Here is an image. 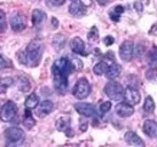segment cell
I'll return each mask as SVG.
<instances>
[{
    "instance_id": "cell-6",
    "label": "cell",
    "mask_w": 157,
    "mask_h": 147,
    "mask_svg": "<svg viewBox=\"0 0 157 147\" xmlns=\"http://www.w3.org/2000/svg\"><path fill=\"white\" fill-rule=\"evenodd\" d=\"M17 114V106L13 101H6L0 108V120L4 123L11 122Z\"/></svg>"
},
{
    "instance_id": "cell-31",
    "label": "cell",
    "mask_w": 157,
    "mask_h": 147,
    "mask_svg": "<svg viewBox=\"0 0 157 147\" xmlns=\"http://www.w3.org/2000/svg\"><path fill=\"white\" fill-rule=\"evenodd\" d=\"M9 67H12V63L6 60L4 56L0 55V70H4V68H9Z\"/></svg>"
},
{
    "instance_id": "cell-35",
    "label": "cell",
    "mask_w": 157,
    "mask_h": 147,
    "mask_svg": "<svg viewBox=\"0 0 157 147\" xmlns=\"http://www.w3.org/2000/svg\"><path fill=\"white\" fill-rule=\"evenodd\" d=\"M134 9H135V11L136 12H143V4H141V1H135L134 2Z\"/></svg>"
},
{
    "instance_id": "cell-22",
    "label": "cell",
    "mask_w": 157,
    "mask_h": 147,
    "mask_svg": "<svg viewBox=\"0 0 157 147\" xmlns=\"http://www.w3.org/2000/svg\"><path fill=\"white\" fill-rule=\"evenodd\" d=\"M39 105V97H38V95L37 94H31L27 99H26V101H25V106H26V108H37V106Z\"/></svg>"
},
{
    "instance_id": "cell-33",
    "label": "cell",
    "mask_w": 157,
    "mask_h": 147,
    "mask_svg": "<svg viewBox=\"0 0 157 147\" xmlns=\"http://www.w3.org/2000/svg\"><path fill=\"white\" fill-rule=\"evenodd\" d=\"M110 18H111L113 22H118L119 18H121V15H118L117 12H115L113 10H111V11H110Z\"/></svg>"
},
{
    "instance_id": "cell-43",
    "label": "cell",
    "mask_w": 157,
    "mask_h": 147,
    "mask_svg": "<svg viewBox=\"0 0 157 147\" xmlns=\"http://www.w3.org/2000/svg\"><path fill=\"white\" fill-rule=\"evenodd\" d=\"M86 128H88V123H82V125H80V130H82V131H85Z\"/></svg>"
},
{
    "instance_id": "cell-10",
    "label": "cell",
    "mask_w": 157,
    "mask_h": 147,
    "mask_svg": "<svg viewBox=\"0 0 157 147\" xmlns=\"http://www.w3.org/2000/svg\"><path fill=\"white\" fill-rule=\"evenodd\" d=\"M123 99L125 100V102H128L129 105L134 106V105H138V104L140 102L141 96H140V92H139L135 88H133V86H127V88L124 89V97H123Z\"/></svg>"
},
{
    "instance_id": "cell-42",
    "label": "cell",
    "mask_w": 157,
    "mask_h": 147,
    "mask_svg": "<svg viewBox=\"0 0 157 147\" xmlns=\"http://www.w3.org/2000/svg\"><path fill=\"white\" fill-rule=\"evenodd\" d=\"M98 2H99V5L105 6V5H107V4L110 2V0H98Z\"/></svg>"
},
{
    "instance_id": "cell-12",
    "label": "cell",
    "mask_w": 157,
    "mask_h": 147,
    "mask_svg": "<svg viewBox=\"0 0 157 147\" xmlns=\"http://www.w3.org/2000/svg\"><path fill=\"white\" fill-rule=\"evenodd\" d=\"M143 131L145 135H147L149 138L154 139L157 136V122L152 119H147L144 122L143 124Z\"/></svg>"
},
{
    "instance_id": "cell-17",
    "label": "cell",
    "mask_w": 157,
    "mask_h": 147,
    "mask_svg": "<svg viewBox=\"0 0 157 147\" xmlns=\"http://www.w3.org/2000/svg\"><path fill=\"white\" fill-rule=\"evenodd\" d=\"M46 20V13L43 11V10H39V9H36L33 10L32 12V23L33 26L38 27V26H41Z\"/></svg>"
},
{
    "instance_id": "cell-20",
    "label": "cell",
    "mask_w": 157,
    "mask_h": 147,
    "mask_svg": "<svg viewBox=\"0 0 157 147\" xmlns=\"http://www.w3.org/2000/svg\"><path fill=\"white\" fill-rule=\"evenodd\" d=\"M22 124L27 128V129H32L34 125H36V120L32 115V112H31V108H26L25 111V118L22 120Z\"/></svg>"
},
{
    "instance_id": "cell-3",
    "label": "cell",
    "mask_w": 157,
    "mask_h": 147,
    "mask_svg": "<svg viewBox=\"0 0 157 147\" xmlns=\"http://www.w3.org/2000/svg\"><path fill=\"white\" fill-rule=\"evenodd\" d=\"M104 92H105L106 96H109V99H111L113 101H121L124 97V89H123V86L119 83L113 81V80L109 81L105 85Z\"/></svg>"
},
{
    "instance_id": "cell-8",
    "label": "cell",
    "mask_w": 157,
    "mask_h": 147,
    "mask_svg": "<svg viewBox=\"0 0 157 147\" xmlns=\"http://www.w3.org/2000/svg\"><path fill=\"white\" fill-rule=\"evenodd\" d=\"M10 24H11V29L13 32H22L27 27V18L23 13L16 12L15 15L11 16Z\"/></svg>"
},
{
    "instance_id": "cell-28",
    "label": "cell",
    "mask_w": 157,
    "mask_h": 147,
    "mask_svg": "<svg viewBox=\"0 0 157 147\" xmlns=\"http://www.w3.org/2000/svg\"><path fill=\"white\" fill-rule=\"evenodd\" d=\"M7 28V21H6V15L2 10H0V33H4Z\"/></svg>"
},
{
    "instance_id": "cell-18",
    "label": "cell",
    "mask_w": 157,
    "mask_h": 147,
    "mask_svg": "<svg viewBox=\"0 0 157 147\" xmlns=\"http://www.w3.org/2000/svg\"><path fill=\"white\" fill-rule=\"evenodd\" d=\"M55 126H56V129H57L59 131H63V133H65V131L71 126V118H70L68 115H62V117H60V118L56 120Z\"/></svg>"
},
{
    "instance_id": "cell-9",
    "label": "cell",
    "mask_w": 157,
    "mask_h": 147,
    "mask_svg": "<svg viewBox=\"0 0 157 147\" xmlns=\"http://www.w3.org/2000/svg\"><path fill=\"white\" fill-rule=\"evenodd\" d=\"M75 108L78 112L80 115L86 117V118H93V117H98V110L95 108V106L90 105V104H85V102H78L75 105Z\"/></svg>"
},
{
    "instance_id": "cell-34",
    "label": "cell",
    "mask_w": 157,
    "mask_h": 147,
    "mask_svg": "<svg viewBox=\"0 0 157 147\" xmlns=\"http://www.w3.org/2000/svg\"><path fill=\"white\" fill-rule=\"evenodd\" d=\"M113 43H115V39H113V37H111V36H107V37L104 38V44H105L106 46H111Z\"/></svg>"
},
{
    "instance_id": "cell-23",
    "label": "cell",
    "mask_w": 157,
    "mask_h": 147,
    "mask_svg": "<svg viewBox=\"0 0 157 147\" xmlns=\"http://www.w3.org/2000/svg\"><path fill=\"white\" fill-rule=\"evenodd\" d=\"M147 63L150 67H157V46H154L149 52H147Z\"/></svg>"
},
{
    "instance_id": "cell-44",
    "label": "cell",
    "mask_w": 157,
    "mask_h": 147,
    "mask_svg": "<svg viewBox=\"0 0 157 147\" xmlns=\"http://www.w3.org/2000/svg\"><path fill=\"white\" fill-rule=\"evenodd\" d=\"M72 1H78V0H72Z\"/></svg>"
},
{
    "instance_id": "cell-16",
    "label": "cell",
    "mask_w": 157,
    "mask_h": 147,
    "mask_svg": "<svg viewBox=\"0 0 157 147\" xmlns=\"http://www.w3.org/2000/svg\"><path fill=\"white\" fill-rule=\"evenodd\" d=\"M68 11L72 16H76V17H82L86 13V10H85V6L82 5L78 1H72V4L70 5L68 7Z\"/></svg>"
},
{
    "instance_id": "cell-25",
    "label": "cell",
    "mask_w": 157,
    "mask_h": 147,
    "mask_svg": "<svg viewBox=\"0 0 157 147\" xmlns=\"http://www.w3.org/2000/svg\"><path fill=\"white\" fill-rule=\"evenodd\" d=\"M107 67H109V65L105 61H100L99 63H96L94 66L93 71H94V73L96 74V75H102V74H105V72L107 71Z\"/></svg>"
},
{
    "instance_id": "cell-19",
    "label": "cell",
    "mask_w": 157,
    "mask_h": 147,
    "mask_svg": "<svg viewBox=\"0 0 157 147\" xmlns=\"http://www.w3.org/2000/svg\"><path fill=\"white\" fill-rule=\"evenodd\" d=\"M122 72V67L121 65H117V63H112L111 66L107 67V71L105 72V75L107 79H116L118 75Z\"/></svg>"
},
{
    "instance_id": "cell-4",
    "label": "cell",
    "mask_w": 157,
    "mask_h": 147,
    "mask_svg": "<svg viewBox=\"0 0 157 147\" xmlns=\"http://www.w3.org/2000/svg\"><path fill=\"white\" fill-rule=\"evenodd\" d=\"M90 91H91V86H90V83L88 81V79L80 78V79L77 80V83H76V85H75V88L72 90V94H73V96L76 99L83 100V99L89 96Z\"/></svg>"
},
{
    "instance_id": "cell-7",
    "label": "cell",
    "mask_w": 157,
    "mask_h": 147,
    "mask_svg": "<svg viewBox=\"0 0 157 147\" xmlns=\"http://www.w3.org/2000/svg\"><path fill=\"white\" fill-rule=\"evenodd\" d=\"M119 57L124 62H129L134 57V44L132 40H125L119 46Z\"/></svg>"
},
{
    "instance_id": "cell-39",
    "label": "cell",
    "mask_w": 157,
    "mask_h": 147,
    "mask_svg": "<svg viewBox=\"0 0 157 147\" xmlns=\"http://www.w3.org/2000/svg\"><path fill=\"white\" fill-rule=\"evenodd\" d=\"M79 2L86 7V6H90L93 4V0H79Z\"/></svg>"
},
{
    "instance_id": "cell-24",
    "label": "cell",
    "mask_w": 157,
    "mask_h": 147,
    "mask_svg": "<svg viewBox=\"0 0 157 147\" xmlns=\"http://www.w3.org/2000/svg\"><path fill=\"white\" fill-rule=\"evenodd\" d=\"M31 81L25 78V77H20L18 78V89L22 91V92H28L31 90Z\"/></svg>"
},
{
    "instance_id": "cell-37",
    "label": "cell",
    "mask_w": 157,
    "mask_h": 147,
    "mask_svg": "<svg viewBox=\"0 0 157 147\" xmlns=\"http://www.w3.org/2000/svg\"><path fill=\"white\" fill-rule=\"evenodd\" d=\"M49 1H50V4L54 5V6H61V5L65 4L66 0H49Z\"/></svg>"
},
{
    "instance_id": "cell-14",
    "label": "cell",
    "mask_w": 157,
    "mask_h": 147,
    "mask_svg": "<svg viewBox=\"0 0 157 147\" xmlns=\"http://www.w3.org/2000/svg\"><path fill=\"white\" fill-rule=\"evenodd\" d=\"M52 110H54V104L50 100H45L37 106V115L40 118H44L48 114H50Z\"/></svg>"
},
{
    "instance_id": "cell-13",
    "label": "cell",
    "mask_w": 157,
    "mask_h": 147,
    "mask_svg": "<svg viewBox=\"0 0 157 147\" xmlns=\"http://www.w3.org/2000/svg\"><path fill=\"white\" fill-rule=\"evenodd\" d=\"M70 45H71V50H72L75 54H77V55H83V56H86V55H88V54L85 52V44H84V41L79 37L73 38V39L71 40Z\"/></svg>"
},
{
    "instance_id": "cell-32",
    "label": "cell",
    "mask_w": 157,
    "mask_h": 147,
    "mask_svg": "<svg viewBox=\"0 0 157 147\" xmlns=\"http://www.w3.org/2000/svg\"><path fill=\"white\" fill-rule=\"evenodd\" d=\"M145 75H146V78H147L149 80H154L157 77V70L155 67H151L150 70L146 71V74H145Z\"/></svg>"
},
{
    "instance_id": "cell-38",
    "label": "cell",
    "mask_w": 157,
    "mask_h": 147,
    "mask_svg": "<svg viewBox=\"0 0 157 147\" xmlns=\"http://www.w3.org/2000/svg\"><path fill=\"white\" fill-rule=\"evenodd\" d=\"M112 10H113L115 12H117L118 15H122V13L124 12V7H123L122 5H117V6H115Z\"/></svg>"
},
{
    "instance_id": "cell-29",
    "label": "cell",
    "mask_w": 157,
    "mask_h": 147,
    "mask_svg": "<svg viewBox=\"0 0 157 147\" xmlns=\"http://www.w3.org/2000/svg\"><path fill=\"white\" fill-rule=\"evenodd\" d=\"M70 60H71V63H72L75 71H82L83 70V62L79 58L73 57V58H70Z\"/></svg>"
},
{
    "instance_id": "cell-1",
    "label": "cell",
    "mask_w": 157,
    "mask_h": 147,
    "mask_svg": "<svg viewBox=\"0 0 157 147\" xmlns=\"http://www.w3.org/2000/svg\"><path fill=\"white\" fill-rule=\"evenodd\" d=\"M43 56V45L38 40L31 41L25 51H18L17 57L18 62L25 66H31V67H37L39 65L40 60Z\"/></svg>"
},
{
    "instance_id": "cell-41",
    "label": "cell",
    "mask_w": 157,
    "mask_h": 147,
    "mask_svg": "<svg viewBox=\"0 0 157 147\" xmlns=\"http://www.w3.org/2000/svg\"><path fill=\"white\" fill-rule=\"evenodd\" d=\"M7 85H5V84H0V94H4V92H6V90H7Z\"/></svg>"
},
{
    "instance_id": "cell-26",
    "label": "cell",
    "mask_w": 157,
    "mask_h": 147,
    "mask_svg": "<svg viewBox=\"0 0 157 147\" xmlns=\"http://www.w3.org/2000/svg\"><path fill=\"white\" fill-rule=\"evenodd\" d=\"M155 107H156V105H155L154 99L151 96H146L145 102H144V111L146 113H152L155 111Z\"/></svg>"
},
{
    "instance_id": "cell-40",
    "label": "cell",
    "mask_w": 157,
    "mask_h": 147,
    "mask_svg": "<svg viewBox=\"0 0 157 147\" xmlns=\"http://www.w3.org/2000/svg\"><path fill=\"white\" fill-rule=\"evenodd\" d=\"M51 23H52V27L54 28H57L59 27V21L56 17H51Z\"/></svg>"
},
{
    "instance_id": "cell-15",
    "label": "cell",
    "mask_w": 157,
    "mask_h": 147,
    "mask_svg": "<svg viewBox=\"0 0 157 147\" xmlns=\"http://www.w3.org/2000/svg\"><path fill=\"white\" fill-rule=\"evenodd\" d=\"M116 113H117L119 117L122 118H127V117H130L133 115L134 113V108L132 105H129L128 102H119L117 106H116Z\"/></svg>"
},
{
    "instance_id": "cell-30",
    "label": "cell",
    "mask_w": 157,
    "mask_h": 147,
    "mask_svg": "<svg viewBox=\"0 0 157 147\" xmlns=\"http://www.w3.org/2000/svg\"><path fill=\"white\" fill-rule=\"evenodd\" d=\"M111 107H112V104H111L110 101H105V102H102V104L100 105L99 111H100V113L105 114V113H107L109 111L111 110Z\"/></svg>"
},
{
    "instance_id": "cell-27",
    "label": "cell",
    "mask_w": 157,
    "mask_h": 147,
    "mask_svg": "<svg viewBox=\"0 0 157 147\" xmlns=\"http://www.w3.org/2000/svg\"><path fill=\"white\" fill-rule=\"evenodd\" d=\"M88 40L90 43H96L99 40V29L96 26H93L88 32Z\"/></svg>"
},
{
    "instance_id": "cell-2",
    "label": "cell",
    "mask_w": 157,
    "mask_h": 147,
    "mask_svg": "<svg viewBox=\"0 0 157 147\" xmlns=\"http://www.w3.org/2000/svg\"><path fill=\"white\" fill-rule=\"evenodd\" d=\"M6 139V146H20L25 141V131L18 126L7 128L4 131Z\"/></svg>"
},
{
    "instance_id": "cell-5",
    "label": "cell",
    "mask_w": 157,
    "mask_h": 147,
    "mask_svg": "<svg viewBox=\"0 0 157 147\" xmlns=\"http://www.w3.org/2000/svg\"><path fill=\"white\" fill-rule=\"evenodd\" d=\"M51 72H52V77H54V86H55V89L60 94H65L67 91V88H68V77L62 74L54 66L51 67Z\"/></svg>"
},
{
    "instance_id": "cell-11",
    "label": "cell",
    "mask_w": 157,
    "mask_h": 147,
    "mask_svg": "<svg viewBox=\"0 0 157 147\" xmlns=\"http://www.w3.org/2000/svg\"><path fill=\"white\" fill-rule=\"evenodd\" d=\"M124 141L130 145V146H138V147H144L145 146V142L141 140V138L134 133V131H127L124 134Z\"/></svg>"
},
{
    "instance_id": "cell-36",
    "label": "cell",
    "mask_w": 157,
    "mask_h": 147,
    "mask_svg": "<svg viewBox=\"0 0 157 147\" xmlns=\"http://www.w3.org/2000/svg\"><path fill=\"white\" fill-rule=\"evenodd\" d=\"M104 58L105 60H107V58H110V61H115V55H113V52L112 51H109V52H106L105 55H104Z\"/></svg>"
},
{
    "instance_id": "cell-21",
    "label": "cell",
    "mask_w": 157,
    "mask_h": 147,
    "mask_svg": "<svg viewBox=\"0 0 157 147\" xmlns=\"http://www.w3.org/2000/svg\"><path fill=\"white\" fill-rule=\"evenodd\" d=\"M65 44H66V38L63 34H56L52 39V46L55 47L56 51L62 50L65 47Z\"/></svg>"
}]
</instances>
